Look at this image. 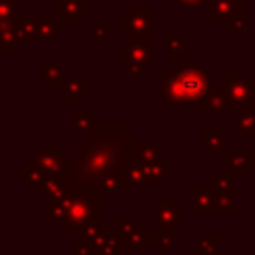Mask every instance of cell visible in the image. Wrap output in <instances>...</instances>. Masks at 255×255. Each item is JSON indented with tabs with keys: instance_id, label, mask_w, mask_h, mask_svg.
<instances>
[{
	"instance_id": "6da1fadb",
	"label": "cell",
	"mask_w": 255,
	"mask_h": 255,
	"mask_svg": "<svg viewBox=\"0 0 255 255\" xmlns=\"http://www.w3.org/2000/svg\"><path fill=\"white\" fill-rule=\"evenodd\" d=\"M135 133L124 124H100L92 139L84 141L72 153L70 187H98L108 177L120 175L129 163V147Z\"/></svg>"
},
{
	"instance_id": "7a4b0ae2",
	"label": "cell",
	"mask_w": 255,
	"mask_h": 255,
	"mask_svg": "<svg viewBox=\"0 0 255 255\" xmlns=\"http://www.w3.org/2000/svg\"><path fill=\"white\" fill-rule=\"evenodd\" d=\"M209 92V72L197 60H181L177 70H163L161 84L153 90L169 106H189L201 102Z\"/></svg>"
},
{
	"instance_id": "3957f363",
	"label": "cell",
	"mask_w": 255,
	"mask_h": 255,
	"mask_svg": "<svg viewBox=\"0 0 255 255\" xmlns=\"http://www.w3.org/2000/svg\"><path fill=\"white\" fill-rule=\"evenodd\" d=\"M100 191L96 187H74V199L64 219L62 227L66 233L76 229H86L88 225L98 223L100 217Z\"/></svg>"
},
{
	"instance_id": "277c9868",
	"label": "cell",
	"mask_w": 255,
	"mask_h": 255,
	"mask_svg": "<svg viewBox=\"0 0 255 255\" xmlns=\"http://www.w3.org/2000/svg\"><path fill=\"white\" fill-rule=\"evenodd\" d=\"M217 88L227 98V104H229L227 114H239L243 108L255 102V78H247L241 68L227 70V74L219 78Z\"/></svg>"
},
{
	"instance_id": "5b68a950",
	"label": "cell",
	"mask_w": 255,
	"mask_h": 255,
	"mask_svg": "<svg viewBox=\"0 0 255 255\" xmlns=\"http://www.w3.org/2000/svg\"><path fill=\"white\" fill-rule=\"evenodd\" d=\"M118 66L131 78L143 76L153 68V42L151 40H126L118 46Z\"/></svg>"
},
{
	"instance_id": "8992f818",
	"label": "cell",
	"mask_w": 255,
	"mask_h": 255,
	"mask_svg": "<svg viewBox=\"0 0 255 255\" xmlns=\"http://www.w3.org/2000/svg\"><path fill=\"white\" fill-rule=\"evenodd\" d=\"M118 30L128 40H151L153 38V6H128L118 16Z\"/></svg>"
},
{
	"instance_id": "52a82bcc",
	"label": "cell",
	"mask_w": 255,
	"mask_h": 255,
	"mask_svg": "<svg viewBox=\"0 0 255 255\" xmlns=\"http://www.w3.org/2000/svg\"><path fill=\"white\" fill-rule=\"evenodd\" d=\"M28 165L40 169L50 177H60L70 185L72 179V159H64V153L56 149L52 141L46 143L44 151H28Z\"/></svg>"
},
{
	"instance_id": "ba28073f",
	"label": "cell",
	"mask_w": 255,
	"mask_h": 255,
	"mask_svg": "<svg viewBox=\"0 0 255 255\" xmlns=\"http://www.w3.org/2000/svg\"><path fill=\"white\" fill-rule=\"evenodd\" d=\"M231 173L227 169H219L215 177L209 179L207 187L211 189V195H213V201H215V209L217 213L223 211L227 215H233L235 213V189H233V183H231Z\"/></svg>"
},
{
	"instance_id": "9c48e42d",
	"label": "cell",
	"mask_w": 255,
	"mask_h": 255,
	"mask_svg": "<svg viewBox=\"0 0 255 255\" xmlns=\"http://www.w3.org/2000/svg\"><path fill=\"white\" fill-rule=\"evenodd\" d=\"M149 233L151 231H145L133 213H122L118 217V237L126 251L141 249L149 241Z\"/></svg>"
},
{
	"instance_id": "30bf717a",
	"label": "cell",
	"mask_w": 255,
	"mask_h": 255,
	"mask_svg": "<svg viewBox=\"0 0 255 255\" xmlns=\"http://www.w3.org/2000/svg\"><path fill=\"white\" fill-rule=\"evenodd\" d=\"M179 213L181 207L177 203H173L171 195H165L163 201L157 205L155 213H153V221H155V231H163V233H179L181 225H179Z\"/></svg>"
},
{
	"instance_id": "8fae6325",
	"label": "cell",
	"mask_w": 255,
	"mask_h": 255,
	"mask_svg": "<svg viewBox=\"0 0 255 255\" xmlns=\"http://www.w3.org/2000/svg\"><path fill=\"white\" fill-rule=\"evenodd\" d=\"M74 199V187H66L54 197L46 199V223H64Z\"/></svg>"
},
{
	"instance_id": "7c38bea8",
	"label": "cell",
	"mask_w": 255,
	"mask_h": 255,
	"mask_svg": "<svg viewBox=\"0 0 255 255\" xmlns=\"http://www.w3.org/2000/svg\"><path fill=\"white\" fill-rule=\"evenodd\" d=\"M92 2L90 0H54V14L60 16L66 24H78L86 14H90Z\"/></svg>"
},
{
	"instance_id": "4fadbf2b",
	"label": "cell",
	"mask_w": 255,
	"mask_h": 255,
	"mask_svg": "<svg viewBox=\"0 0 255 255\" xmlns=\"http://www.w3.org/2000/svg\"><path fill=\"white\" fill-rule=\"evenodd\" d=\"M225 169L231 177H243L247 171H255V151L249 149H231L225 153Z\"/></svg>"
},
{
	"instance_id": "5bb4252c",
	"label": "cell",
	"mask_w": 255,
	"mask_h": 255,
	"mask_svg": "<svg viewBox=\"0 0 255 255\" xmlns=\"http://www.w3.org/2000/svg\"><path fill=\"white\" fill-rule=\"evenodd\" d=\"M163 151V143L161 141H155V143H141V141H133L131 147H129V163H139V165H145V163H155V161H161L159 155Z\"/></svg>"
},
{
	"instance_id": "9a60e30c",
	"label": "cell",
	"mask_w": 255,
	"mask_h": 255,
	"mask_svg": "<svg viewBox=\"0 0 255 255\" xmlns=\"http://www.w3.org/2000/svg\"><path fill=\"white\" fill-rule=\"evenodd\" d=\"M90 88L92 82L88 78H68L62 84V92H64V104L66 106H76L80 104L86 96H90Z\"/></svg>"
},
{
	"instance_id": "2e32d148",
	"label": "cell",
	"mask_w": 255,
	"mask_h": 255,
	"mask_svg": "<svg viewBox=\"0 0 255 255\" xmlns=\"http://www.w3.org/2000/svg\"><path fill=\"white\" fill-rule=\"evenodd\" d=\"M207 8H209V22L227 24L237 12L243 10V2H237V0H209Z\"/></svg>"
},
{
	"instance_id": "e0dca14e",
	"label": "cell",
	"mask_w": 255,
	"mask_h": 255,
	"mask_svg": "<svg viewBox=\"0 0 255 255\" xmlns=\"http://www.w3.org/2000/svg\"><path fill=\"white\" fill-rule=\"evenodd\" d=\"M189 197H191V213H211V215L217 213L209 187L193 185L189 189Z\"/></svg>"
},
{
	"instance_id": "ac0fdd59",
	"label": "cell",
	"mask_w": 255,
	"mask_h": 255,
	"mask_svg": "<svg viewBox=\"0 0 255 255\" xmlns=\"http://www.w3.org/2000/svg\"><path fill=\"white\" fill-rule=\"evenodd\" d=\"M229 110V104H227V98L225 94L215 86V88H209V92L201 98L199 102V112L201 114H223Z\"/></svg>"
},
{
	"instance_id": "d6986e66",
	"label": "cell",
	"mask_w": 255,
	"mask_h": 255,
	"mask_svg": "<svg viewBox=\"0 0 255 255\" xmlns=\"http://www.w3.org/2000/svg\"><path fill=\"white\" fill-rule=\"evenodd\" d=\"M141 167L145 173L147 187H159L163 183V179H167L171 175V161H167V159H161L155 163H145Z\"/></svg>"
},
{
	"instance_id": "ffe728a7",
	"label": "cell",
	"mask_w": 255,
	"mask_h": 255,
	"mask_svg": "<svg viewBox=\"0 0 255 255\" xmlns=\"http://www.w3.org/2000/svg\"><path fill=\"white\" fill-rule=\"evenodd\" d=\"M16 32L22 42H38L40 40V16L24 14L18 18Z\"/></svg>"
},
{
	"instance_id": "44dd1931",
	"label": "cell",
	"mask_w": 255,
	"mask_h": 255,
	"mask_svg": "<svg viewBox=\"0 0 255 255\" xmlns=\"http://www.w3.org/2000/svg\"><path fill=\"white\" fill-rule=\"evenodd\" d=\"M36 76L42 78V80L46 82V86H50V88H56V86L62 88V84L66 82V80H64V62H62V60L50 62V64H46L44 68H40V70L36 72Z\"/></svg>"
},
{
	"instance_id": "7402d4cb",
	"label": "cell",
	"mask_w": 255,
	"mask_h": 255,
	"mask_svg": "<svg viewBox=\"0 0 255 255\" xmlns=\"http://www.w3.org/2000/svg\"><path fill=\"white\" fill-rule=\"evenodd\" d=\"M235 129H237L247 141H253V133H255V104L243 108V110L237 114Z\"/></svg>"
},
{
	"instance_id": "603a6c76",
	"label": "cell",
	"mask_w": 255,
	"mask_h": 255,
	"mask_svg": "<svg viewBox=\"0 0 255 255\" xmlns=\"http://www.w3.org/2000/svg\"><path fill=\"white\" fill-rule=\"evenodd\" d=\"M120 179H122L124 187L126 185H129V187H147L145 173H143V167L139 163H128L126 167H122Z\"/></svg>"
},
{
	"instance_id": "cb8c5ba5",
	"label": "cell",
	"mask_w": 255,
	"mask_h": 255,
	"mask_svg": "<svg viewBox=\"0 0 255 255\" xmlns=\"http://www.w3.org/2000/svg\"><path fill=\"white\" fill-rule=\"evenodd\" d=\"M82 239L88 241V243H92V245L98 249V253H100V249H102V247L106 245V241L110 239V229H108V225H104V223L88 225L86 229H82Z\"/></svg>"
},
{
	"instance_id": "d4e9b609",
	"label": "cell",
	"mask_w": 255,
	"mask_h": 255,
	"mask_svg": "<svg viewBox=\"0 0 255 255\" xmlns=\"http://www.w3.org/2000/svg\"><path fill=\"white\" fill-rule=\"evenodd\" d=\"M163 46L167 48V52L171 54V58L173 60H181V54L183 52H189L191 50V46L181 38V36H177V34H171V32H163Z\"/></svg>"
},
{
	"instance_id": "484cf974",
	"label": "cell",
	"mask_w": 255,
	"mask_h": 255,
	"mask_svg": "<svg viewBox=\"0 0 255 255\" xmlns=\"http://www.w3.org/2000/svg\"><path fill=\"white\" fill-rule=\"evenodd\" d=\"M225 131H203L199 135V147L205 151V149H211V151H221L223 145H225Z\"/></svg>"
},
{
	"instance_id": "4316f807",
	"label": "cell",
	"mask_w": 255,
	"mask_h": 255,
	"mask_svg": "<svg viewBox=\"0 0 255 255\" xmlns=\"http://www.w3.org/2000/svg\"><path fill=\"white\" fill-rule=\"evenodd\" d=\"M68 185H66V181L64 179H60V177H46L38 187H36V193L40 195V197H54V195H58L60 191H64Z\"/></svg>"
},
{
	"instance_id": "83f0119b",
	"label": "cell",
	"mask_w": 255,
	"mask_h": 255,
	"mask_svg": "<svg viewBox=\"0 0 255 255\" xmlns=\"http://www.w3.org/2000/svg\"><path fill=\"white\" fill-rule=\"evenodd\" d=\"M64 30V26L60 22L54 20V16L48 14H40V40H52L54 36H58Z\"/></svg>"
},
{
	"instance_id": "f1b7e54d",
	"label": "cell",
	"mask_w": 255,
	"mask_h": 255,
	"mask_svg": "<svg viewBox=\"0 0 255 255\" xmlns=\"http://www.w3.org/2000/svg\"><path fill=\"white\" fill-rule=\"evenodd\" d=\"M72 122H74L76 131H90L100 126V116L98 114H80V116L76 114L72 116Z\"/></svg>"
},
{
	"instance_id": "f546056e",
	"label": "cell",
	"mask_w": 255,
	"mask_h": 255,
	"mask_svg": "<svg viewBox=\"0 0 255 255\" xmlns=\"http://www.w3.org/2000/svg\"><path fill=\"white\" fill-rule=\"evenodd\" d=\"M217 239L219 235L209 231V233H201L199 235V253L201 255H215L217 253Z\"/></svg>"
},
{
	"instance_id": "4dcf8cb0",
	"label": "cell",
	"mask_w": 255,
	"mask_h": 255,
	"mask_svg": "<svg viewBox=\"0 0 255 255\" xmlns=\"http://www.w3.org/2000/svg\"><path fill=\"white\" fill-rule=\"evenodd\" d=\"M18 175H20L22 179H26L30 185H34V189L48 177L46 173H42V171L36 169V167H30V165H28V167H20V169H18Z\"/></svg>"
},
{
	"instance_id": "1f68e13d",
	"label": "cell",
	"mask_w": 255,
	"mask_h": 255,
	"mask_svg": "<svg viewBox=\"0 0 255 255\" xmlns=\"http://www.w3.org/2000/svg\"><path fill=\"white\" fill-rule=\"evenodd\" d=\"M149 241H151L153 247L159 249V251H167V249L173 247L171 235H169V233H163V231H155V229H153V231L149 233Z\"/></svg>"
},
{
	"instance_id": "d6a6232c",
	"label": "cell",
	"mask_w": 255,
	"mask_h": 255,
	"mask_svg": "<svg viewBox=\"0 0 255 255\" xmlns=\"http://www.w3.org/2000/svg\"><path fill=\"white\" fill-rule=\"evenodd\" d=\"M245 22H247V20H245V10H241V12H237V14L225 24V30H227L229 34H241V32H245V28H247Z\"/></svg>"
},
{
	"instance_id": "836d02e7",
	"label": "cell",
	"mask_w": 255,
	"mask_h": 255,
	"mask_svg": "<svg viewBox=\"0 0 255 255\" xmlns=\"http://www.w3.org/2000/svg\"><path fill=\"white\" fill-rule=\"evenodd\" d=\"M0 18L16 20L18 18V0H0Z\"/></svg>"
},
{
	"instance_id": "e575fe53",
	"label": "cell",
	"mask_w": 255,
	"mask_h": 255,
	"mask_svg": "<svg viewBox=\"0 0 255 255\" xmlns=\"http://www.w3.org/2000/svg\"><path fill=\"white\" fill-rule=\"evenodd\" d=\"M72 249H74L76 255H100L98 249L92 243H88V241H74Z\"/></svg>"
},
{
	"instance_id": "d590c367",
	"label": "cell",
	"mask_w": 255,
	"mask_h": 255,
	"mask_svg": "<svg viewBox=\"0 0 255 255\" xmlns=\"http://www.w3.org/2000/svg\"><path fill=\"white\" fill-rule=\"evenodd\" d=\"M108 32H110V26L108 24H98V26H92V38L94 40H108Z\"/></svg>"
},
{
	"instance_id": "8d00e7d4",
	"label": "cell",
	"mask_w": 255,
	"mask_h": 255,
	"mask_svg": "<svg viewBox=\"0 0 255 255\" xmlns=\"http://www.w3.org/2000/svg\"><path fill=\"white\" fill-rule=\"evenodd\" d=\"M177 4H185V6H199V4H209V0H173Z\"/></svg>"
},
{
	"instance_id": "74e56055",
	"label": "cell",
	"mask_w": 255,
	"mask_h": 255,
	"mask_svg": "<svg viewBox=\"0 0 255 255\" xmlns=\"http://www.w3.org/2000/svg\"><path fill=\"white\" fill-rule=\"evenodd\" d=\"M179 255H201V253H199V251H187V249H185V251H181Z\"/></svg>"
},
{
	"instance_id": "f35d334b",
	"label": "cell",
	"mask_w": 255,
	"mask_h": 255,
	"mask_svg": "<svg viewBox=\"0 0 255 255\" xmlns=\"http://www.w3.org/2000/svg\"><path fill=\"white\" fill-rule=\"evenodd\" d=\"M116 255H128V253H126V251H120V253H116Z\"/></svg>"
},
{
	"instance_id": "ab89813d",
	"label": "cell",
	"mask_w": 255,
	"mask_h": 255,
	"mask_svg": "<svg viewBox=\"0 0 255 255\" xmlns=\"http://www.w3.org/2000/svg\"><path fill=\"white\" fill-rule=\"evenodd\" d=\"M253 187H255V171H253Z\"/></svg>"
},
{
	"instance_id": "60d3db41",
	"label": "cell",
	"mask_w": 255,
	"mask_h": 255,
	"mask_svg": "<svg viewBox=\"0 0 255 255\" xmlns=\"http://www.w3.org/2000/svg\"><path fill=\"white\" fill-rule=\"evenodd\" d=\"M253 213H255V203H253Z\"/></svg>"
},
{
	"instance_id": "b9f144b4",
	"label": "cell",
	"mask_w": 255,
	"mask_h": 255,
	"mask_svg": "<svg viewBox=\"0 0 255 255\" xmlns=\"http://www.w3.org/2000/svg\"><path fill=\"white\" fill-rule=\"evenodd\" d=\"M237 2H243V0H237Z\"/></svg>"
},
{
	"instance_id": "7bdbcfd3",
	"label": "cell",
	"mask_w": 255,
	"mask_h": 255,
	"mask_svg": "<svg viewBox=\"0 0 255 255\" xmlns=\"http://www.w3.org/2000/svg\"><path fill=\"white\" fill-rule=\"evenodd\" d=\"M253 68H255V62H253Z\"/></svg>"
},
{
	"instance_id": "ee69618b",
	"label": "cell",
	"mask_w": 255,
	"mask_h": 255,
	"mask_svg": "<svg viewBox=\"0 0 255 255\" xmlns=\"http://www.w3.org/2000/svg\"><path fill=\"white\" fill-rule=\"evenodd\" d=\"M68 2H74V0H68Z\"/></svg>"
},
{
	"instance_id": "f6af8a7d",
	"label": "cell",
	"mask_w": 255,
	"mask_h": 255,
	"mask_svg": "<svg viewBox=\"0 0 255 255\" xmlns=\"http://www.w3.org/2000/svg\"><path fill=\"white\" fill-rule=\"evenodd\" d=\"M253 151H255V145H253Z\"/></svg>"
}]
</instances>
